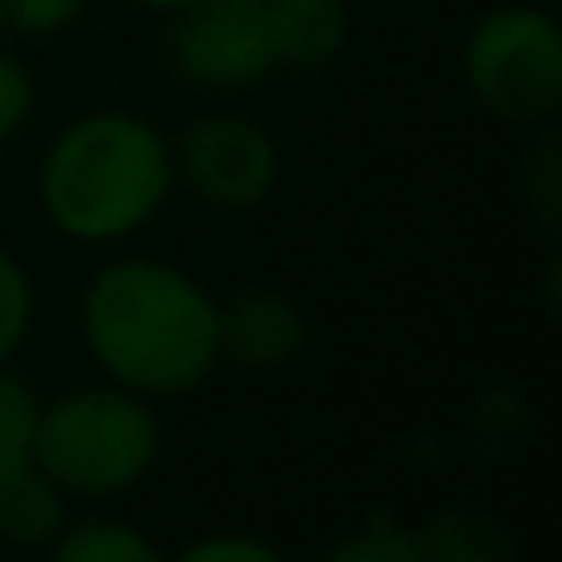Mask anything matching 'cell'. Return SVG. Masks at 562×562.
<instances>
[{"label": "cell", "instance_id": "cell-1", "mask_svg": "<svg viewBox=\"0 0 562 562\" xmlns=\"http://www.w3.org/2000/svg\"><path fill=\"white\" fill-rule=\"evenodd\" d=\"M79 340L99 380L144 400H183L223 370L217 296L164 257H109L79 291Z\"/></svg>", "mask_w": 562, "mask_h": 562}, {"label": "cell", "instance_id": "cell-2", "mask_svg": "<svg viewBox=\"0 0 562 562\" xmlns=\"http://www.w3.org/2000/svg\"><path fill=\"white\" fill-rule=\"evenodd\" d=\"M173 193V138L134 109L75 114L35 164L40 217L75 247H124L164 217Z\"/></svg>", "mask_w": 562, "mask_h": 562}, {"label": "cell", "instance_id": "cell-3", "mask_svg": "<svg viewBox=\"0 0 562 562\" xmlns=\"http://www.w3.org/2000/svg\"><path fill=\"white\" fill-rule=\"evenodd\" d=\"M164 415L158 400H144L114 380L75 385L40 400V425L30 464L49 474L65 498H109L134 494L164 464Z\"/></svg>", "mask_w": 562, "mask_h": 562}, {"label": "cell", "instance_id": "cell-4", "mask_svg": "<svg viewBox=\"0 0 562 562\" xmlns=\"http://www.w3.org/2000/svg\"><path fill=\"white\" fill-rule=\"evenodd\" d=\"M459 75L488 119L514 128L558 124L562 109V25L548 5L504 0L474 15L459 49Z\"/></svg>", "mask_w": 562, "mask_h": 562}, {"label": "cell", "instance_id": "cell-5", "mask_svg": "<svg viewBox=\"0 0 562 562\" xmlns=\"http://www.w3.org/2000/svg\"><path fill=\"white\" fill-rule=\"evenodd\" d=\"M164 20V59L188 89L243 94L277 75L272 0H193Z\"/></svg>", "mask_w": 562, "mask_h": 562}, {"label": "cell", "instance_id": "cell-6", "mask_svg": "<svg viewBox=\"0 0 562 562\" xmlns=\"http://www.w3.org/2000/svg\"><path fill=\"white\" fill-rule=\"evenodd\" d=\"M173 178L217 213H252L281 188V148L252 114L213 109L173 134Z\"/></svg>", "mask_w": 562, "mask_h": 562}, {"label": "cell", "instance_id": "cell-7", "mask_svg": "<svg viewBox=\"0 0 562 562\" xmlns=\"http://www.w3.org/2000/svg\"><path fill=\"white\" fill-rule=\"evenodd\" d=\"M311 340V321L301 301L281 286H243L217 301V356L223 366L272 375L301 360Z\"/></svg>", "mask_w": 562, "mask_h": 562}, {"label": "cell", "instance_id": "cell-8", "mask_svg": "<svg viewBox=\"0 0 562 562\" xmlns=\"http://www.w3.org/2000/svg\"><path fill=\"white\" fill-rule=\"evenodd\" d=\"M277 69H326L350 45L346 0H272Z\"/></svg>", "mask_w": 562, "mask_h": 562}, {"label": "cell", "instance_id": "cell-9", "mask_svg": "<svg viewBox=\"0 0 562 562\" xmlns=\"http://www.w3.org/2000/svg\"><path fill=\"white\" fill-rule=\"evenodd\" d=\"M69 524V498L49 474L35 464H20L0 474V543L25 548V553H45L49 538Z\"/></svg>", "mask_w": 562, "mask_h": 562}, {"label": "cell", "instance_id": "cell-10", "mask_svg": "<svg viewBox=\"0 0 562 562\" xmlns=\"http://www.w3.org/2000/svg\"><path fill=\"white\" fill-rule=\"evenodd\" d=\"M45 562H168V553L128 518H69L49 538Z\"/></svg>", "mask_w": 562, "mask_h": 562}, {"label": "cell", "instance_id": "cell-11", "mask_svg": "<svg viewBox=\"0 0 562 562\" xmlns=\"http://www.w3.org/2000/svg\"><path fill=\"white\" fill-rule=\"evenodd\" d=\"M429 562H514V538L494 514L445 508L415 528Z\"/></svg>", "mask_w": 562, "mask_h": 562}, {"label": "cell", "instance_id": "cell-12", "mask_svg": "<svg viewBox=\"0 0 562 562\" xmlns=\"http://www.w3.org/2000/svg\"><path fill=\"white\" fill-rule=\"evenodd\" d=\"M528 148L518 158V188H524V203L528 213L538 217L543 233H558V217H562V148H558V128L553 124H538L528 128Z\"/></svg>", "mask_w": 562, "mask_h": 562}, {"label": "cell", "instance_id": "cell-13", "mask_svg": "<svg viewBox=\"0 0 562 562\" xmlns=\"http://www.w3.org/2000/svg\"><path fill=\"white\" fill-rule=\"evenodd\" d=\"M316 562H429L419 548V533L390 514H370L360 528L340 533Z\"/></svg>", "mask_w": 562, "mask_h": 562}, {"label": "cell", "instance_id": "cell-14", "mask_svg": "<svg viewBox=\"0 0 562 562\" xmlns=\"http://www.w3.org/2000/svg\"><path fill=\"white\" fill-rule=\"evenodd\" d=\"M35 425H40L35 385H25V380H20L10 366H0V474L30 464V449H35Z\"/></svg>", "mask_w": 562, "mask_h": 562}, {"label": "cell", "instance_id": "cell-15", "mask_svg": "<svg viewBox=\"0 0 562 562\" xmlns=\"http://www.w3.org/2000/svg\"><path fill=\"white\" fill-rule=\"evenodd\" d=\"M30 326H35V277L10 247H0V366L25 350Z\"/></svg>", "mask_w": 562, "mask_h": 562}, {"label": "cell", "instance_id": "cell-16", "mask_svg": "<svg viewBox=\"0 0 562 562\" xmlns=\"http://www.w3.org/2000/svg\"><path fill=\"white\" fill-rule=\"evenodd\" d=\"M94 0H0V35L5 40H55L85 20Z\"/></svg>", "mask_w": 562, "mask_h": 562}, {"label": "cell", "instance_id": "cell-17", "mask_svg": "<svg viewBox=\"0 0 562 562\" xmlns=\"http://www.w3.org/2000/svg\"><path fill=\"white\" fill-rule=\"evenodd\" d=\"M168 562H291L272 538L243 533V528H217V533H198L193 543H183Z\"/></svg>", "mask_w": 562, "mask_h": 562}, {"label": "cell", "instance_id": "cell-18", "mask_svg": "<svg viewBox=\"0 0 562 562\" xmlns=\"http://www.w3.org/2000/svg\"><path fill=\"white\" fill-rule=\"evenodd\" d=\"M35 104H40V89L30 65L10 45H0V148L25 134L30 119H35Z\"/></svg>", "mask_w": 562, "mask_h": 562}, {"label": "cell", "instance_id": "cell-19", "mask_svg": "<svg viewBox=\"0 0 562 562\" xmlns=\"http://www.w3.org/2000/svg\"><path fill=\"white\" fill-rule=\"evenodd\" d=\"M128 5H138V10H148V15H173V10H183V5H193V0H128Z\"/></svg>", "mask_w": 562, "mask_h": 562}]
</instances>
